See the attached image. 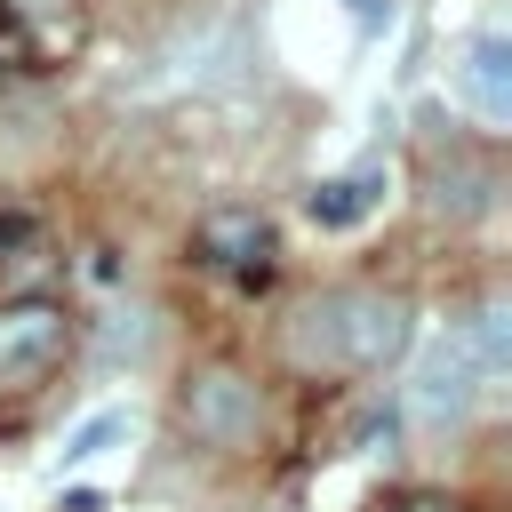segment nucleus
<instances>
[{"label": "nucleus", "instance_id": "nucleus-7", "mask_svg": "<svg viewBox=\"0 0 512 512\" xmlns=\"http://www.w3.org/2000/svg\"><path fill=\"white\" fill-rule=\"evenodd\" d=\"M264 216H248V208H216V216H200V256L216 264V272H240V280H264Z\"/></svg>", "mask_w": 512, "mask_h": 512}, {"label": "nucleus", "instance_id": "nucleus-4", "mask_svg": "<svg viewBox=\"0 0 512 512\" xmlns=\"http://www.w3.org/2000/svg\"><path fill=\"white\" fill-rule=\"evenodd\" d=\"M456 104H464L480 128H504V120H512V40H504V32L464 40V56H456Z\"/></svg>", "mask_w": 512, "mask_h": 512}, {"label": "nucleus", "instance_id": "nucleus-10", "mask_svg": "<svg viewBox=\"0 0 512 512\" xmlns=\"http://www.w3.org/2000/svg\"><path fill=\"white\" fill-rule=\"evenodd\" d=\"M112 440H128V408H96V416H80V424L64 432V464H96Z\"/></svg>", "mask_w": 512, "mask_h": 512}, {"label": "nucleus", "instance_id": "nucleus-2", "mask_svg": "<svg viewBox=\"0 0 512 512\" xmlns=\"http://www.w3.org/2000/svg\"><path fill=\"white\" fill-rule=\"evenodd\" d=\"M256 416H264V400H256V384L240 376V368H200L192 384H184V432L200 440V448H248L256 440Z\"/></svg>", "mask_w": 512, "mask_h": 512}, {"label": "nucleus", "instance_id": "nucleus-3", "mask_svg": "<svg viewBox=\"0 0 512 512\" xmlns=\"http://www.w3.org/2000/svg\"><path fill=\"white\" fill-rule=\"evenodd\" d=\"M480 400H488V392H480V376H472V360H464V336H456V328H440V336L424 344V360H416L408 408H416L424 424H464Z\"/></svg>", "mask_w": 512, "mask_h": 512}, {"label": "nucleus", "instance_id": "nucleus-6", "mask_svg": "<svg viewBox=\"0 0 512 512\" xmlns=\"http://www.w3.org/2000/svg\"><path fill=\"white\" fill-rule=\"evenodd\" d=\"M384 192H392V168H384V160H368V168L328 176V184L304 200V216H312L320 232H352V224H368V216L384 208Z\"/></svg>", "mask_w": 512, "mask_h": 512}, {"label": "nucleus", "instance_id": "nucleus-11", "mask_svg": "<svg viewBox=\"0 0 512 512\" xmlns=\"http://www.w3.org/2000/svg\"><path fill=\"white\" fill-rule=\"evenodd\" d=\"M64 512H104V496L96 488H64Z\"/></svg>", "mask_w": 512, "mask_h": 512}, {"label": "nucleus", "instance_id": "nucleus-12", "mask_svg": "<svg viewBox=\"0 0 512 512\" xmlns=\"http://www.w3.org/2000/svg\"><path fill=\"white\" fill-rule=\"evenodd\" d=\"M392 512H456V504H440V496H408V504H392Z\"/></svg>", "mask_w": 512, "mask_h": 512}, {"label": "nucleus", "instance_id": "nucleus-1", "mask_svg": "<svg viewBox=\"0 0 512 512\" xmlns=\"http://www.w3.org/2000/svg\"><path fill=\"white\" fill-rule=\"evenodd\" d=\"M400 344H408V304L384 288H328L288 328V352L304 368H352V376L400 360Z\"/></svg>", "mask_w": 512, "mask_h": 512}, {"label": "nucleus", "instance_id": "nucleus-5", "mask_svg": "<svg viewBox=\"0 0 512 512\" xmlns=\"http://www.w3.org/2000/svg\"><path fill=\"white\" fill-rule=\"evenodd\" d=\"M56 352H64V312L48 296L0 304V376H40Z\"/></svg>", "mask_w": 512, "mask_h": 512}, {"label": "nucleus", "instance_id": "nucleus-8", "mask_svg": "<svg viewBox=\"0 0 512 512\" xmlns=\"http://www.w3.org/2000/svg\"><path fill=\"white\" fill-rule=\"evenodd\" d=\"M456 336H464V360H472L480 392L496 400L504 376H512V312H504V304H480L472 320H456Z\"/></svg>", "mask_w": 512, "mask_h": 512}, {"label": "nucleus", "instance_id": "nucleus-9", "mask_svg": "<svg viewBox=\"0 0 512 512\" xmlns=\"http://www.w3.org/2000/svg\"><path fill=\"white\" fill-rule=\"evenodd\" d=\"M8 24H24V48L32 56H64L80 40V0H0Z\"/></svg>", "mask_w": 512, "mask_h": 512}]
</instances>
